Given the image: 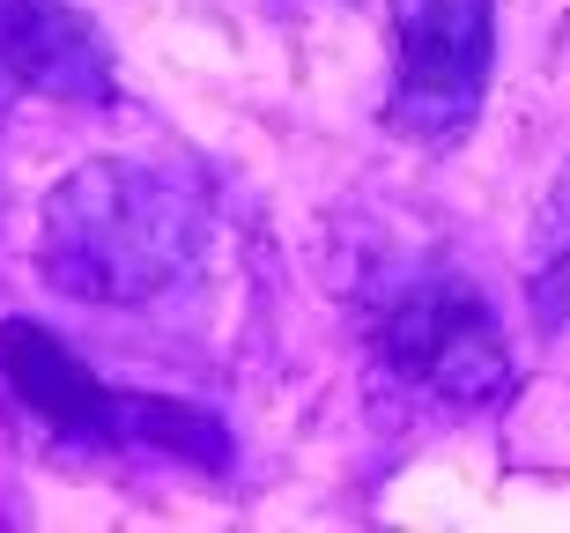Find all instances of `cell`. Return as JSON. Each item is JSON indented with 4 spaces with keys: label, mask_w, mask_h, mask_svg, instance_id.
<instances>
[{
    "label": "cell",
    "mask_w": 570,
    "mask_h": 533,
    "mask_svg": "<svg viewBox=\"0 0 570 533\" xmlns=\"http://www.w3.org/2000/svg\"><path fill=\"white\" fill-rule=\"evenodd\" d=\"M208 215L178 178L127 164V156H89L45 193L38 215V267L75 304H134L164 297L200 267Z\"/></svg>",
    "instance_id": "6da1fadb"
},
{
    "label": "cell",
    "mask_w": 570,
    "mask_h": 533,
    "mask_svg": "<svg viewBox=\"0 0 570 533\" xmlns=\"http://www.w3.org/2000/svg\"><path fill=\"white\" fill-rule=\"evenodd\" d=\"M497 0H393V97L385 127L423 149H452L489 97Z\"/></svg>",
    "instance_id": "7a4b0ae2"
},
{
    "label": "cell",
    "mask_w": 570,
    "mask_h": 533,
    "mask_svg": "<svg viewBox=\"0 0 570 533\" xmlns=\"http://www.w3.org/2000/svg\"><path fill=\"white\" fill-rule=\"evenodd\" d=\"M371 342H379L385 371L407 385H423L452 407H482L504 393L511 378V348L504 326L489 312V297L460 275H415L401 282L393 297L379 304L371 319Z\"/></svg>",
    "instance_id": "3957f363"
},
{
    "label": "cell",
    "mask_w": 570,
    "mask_h": 533,
    "mask_svg": "<svg viewBox=\"0 0 570 533\" xmlns=\"http://www.w3.org/2000/svg\"><path fill=\"white\" fill-rule=\"evenodd\" d=\"M0 75L60 105H111L119 67L75 0H0Z\"/></svg>",
    "instance_id": "277c9868"
},
{
    "label": "cell",
    "mask_w": 570,
    "mask_h": 533,
    "mask_svg": "<svg viewBox=\"0 0 570 533\" xmlns=\"http://www.w3.org/2000/svg\"><path fill=\"white\" fill-rule=\"evenodd\" d=\"M0 378L45 430L105 445L119 437V393L89 371L60 334H45L38 319H0Z\"/></svg>",
    "instance_id": "5b68a950"
},
{
    "label": "cell",
    "mask_w": 570,
    "mask_h": 533,
    "mask_svg": "<svg viewBox=\"0 0 570 533\" xmlns=\"http://www.w3.org/2000/svg\"><path fill=\"white\" fill-rule=\"evenodd\" d=\"M119 437L156 445L170 460H186L200 474H230V430L215 423L208 407L193 401H164V393H119Z\"/></svg>",
    "instance_id": "8992f818"
},
{
    "label": "cell",
    "mask_w": 570,
    "mask_h": 533,
    "mask_svg": "<svg viewBox=\"0 0 570 533\" xmlns=\"http://www.w3.org/2000/svg\"><path fill=\"white\" fill-rule=\"evenodd\" d=\"M527 289H533V312L549 334L570 326V164L556 171L549 200L533 215V267H527Z\"/></svg>",
    "instance_id": "52a82bcc"
}]
</instances>
